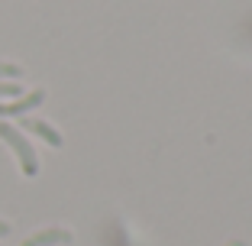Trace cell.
<instances>
[{
    "label": "cell",
    "instance_id": "8992f818",
    "mask_svg": "<svg viewBox=\"0 0 252 246\" xmlns=\"http://www.w3.org/2000/svg\"><path fill=\"white\" fill-rule=\"evenodd\" d=\"M23 88L20 81H0V97H20Z\"/></svg>",
    "mask_w": 252,
    "mask_h": 246
},
{
    "label": "cell",
    "instance_id": "ba28073f",
    "mask_svg": "<svg viewBox=\"0 0 252 246\" xmlns=\"http://www.w3.org/2000/svg\"><path fill=\"white\" fill-rule=\"evenodd\" d=\"M226 246H246V243H243V240H230V243H226Z\"/></svg>",
    "mask_w": 252,
    "mask_h": 246
},
{
    "label": "cell",
    "instance_id": "7a4b0ae2",
    "mask_svg": "<svg viewBox=\"0 0 252 246\" xmlns=\"http://www.w3.org/2000/svg\"><path fill=\"white\" fill-rule=\"evenodd\" d=\"M42 101H45L42 88L30 91V94H20L16 101H0V120H3V117H26V113H30L32 107H39Z\"/></svg>",
    "mask_w": 252,
    "mask_h": 246
},
{
    "label": "cell",
    "instance_id": "5b68a950",
    "mask_svg": "<svg viewBox=\"0 0 252 246\" xmlns=\"http://www.w3.org/2000/svg\"><path fill=\"white\" fill-rule=\"evenodd\" d=\"M23 75V68L13 65V62H0V81H16Z\"/></svg>",
    "mask_w": 252,
    "mask_h": 246
},
{
    "label": "cell",
    "instance_id": "52a82bcc",
    "mask_svg": "<svg viewBox=\"0 0 252 246\" xmlns=\"http://www.w3.org/2000/svg\"><path fill=\"white\" fill-rule=\"evenodd\" d=\"M7 233H10V224H7V220H0V237H7Z\"/></svg>",
    "mask_w": 252,
    "mask_h": 246
},
{
    "label": "cell",
    "instance_id": "6da1fadb",
    "mask_svg": "<svg viewBox=\"0 0 252 246\" xmlns=\"http://www.w3.org/2000/svg\"><path fill=\"white\" fill-rule=\"evenodd\" d=\"M0 140L7 142L10 149H13L16 162H20L23 175L26 178H32V175H39V159H36V149L30 146V140L23 136V130H16L13 123H7V120H0Z\"/></svg>",
    "mask_w": 252,
    "mask_h": 246
},
{
    "label": "cell",
    "instance_id": "277c9868",
    "mask_svg": "<svg viewBox=\"0 0 252 246\" xmlns=\"http://www.w3.org/2000/svg\"><path fill=\"white\" fill-rule=\"evenodd\" d=\"M62 243H71V230L65 227H49V230H39L32 237H26L20 246H62Z\"/></svg>",
    "mask_w": 252,
    "mask_h": 246
},
{
    "label": "cell",
    "instance_id": "3957f363",
    "mask_svg": "<svg viewBox=\"0 0 252 246\" xmlns=\"http://www.w3.org/2000/svg\"><path fill=\"white\" fill-rule=\"evenodd\" d=\"M20 127H23V130H26V133H36V136H39V140H45V142H49V146H55V149H59L62 142H65V140H62V133H59V130H55V127H52V123H45V120H32V117H20Z\"/></svg>",
    "mask_w": 252,
    "mask_h": 246
}]
</instances>
